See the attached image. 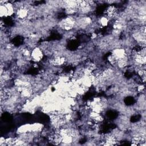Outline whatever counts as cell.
<instances>
[{
    "label": "cell",
    "mask_w": 146,
    "mask_h": 146,
    "mask_svg": "<svg viewBox=\"0 0 146 146\" xmlns=\"http://www.w3.org/2000/svg\"><path fill=\"white\" fill-rule=\"evenodd\" d=\"M43 52L39 47H35L31 52V58L35 62H39L43 58Z\"/></svg>",
    "instance_id": "obj_1"
},
{
    "label": "cell",
    "mask_w": 146,
    "mask_h": 146,
    "mask_svg": "<svg viewBox=\"0 0 146 146\" xmlns=\"http://www.w3.org/2000/svg\"><path fill=\"white\" fill-rule=\"evenodd\" d=\"M108 21H109L108 18L106 16L101 17V18H100L99 20V22L100 25L102 26H106L108 23Z\"/></svg>",
    "instance_id": "obj_2"
}]
</instances>
